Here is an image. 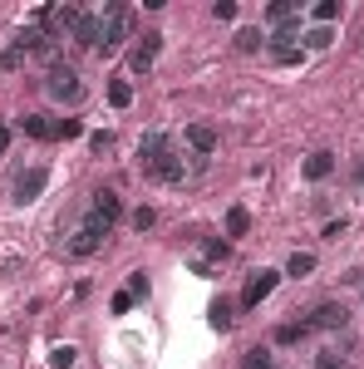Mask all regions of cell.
Here are the masks:
<instances>
[{
    "label": "cell",
    "instance_id": "ac0fdd59",
    "mask_svg": "<svg viewBox=\"0 0 364 369\" xmlns=\"http://www.w3.org/2000/svg\"><path fill=\"white\" fill-rule=\"evenodd\" d=\"M266 20H271V25H290V20H295V5H290V0H275V5H266Z\"/></svg>",
    "mask_w": 364,
    "mask_h": 369
},
{
    "label": "cell",
    "instance_id": "7a4b0ae2",
    "mask_svg": "<svg viewBox=\"0 0 364 369\" xmlns=\"http://www.w3.org/2000/svg\"><path fill=\"white\" fill-rule=\"evenodd\" d=\"M45 89L55 93V98H64V103H74L79 93H84V84H79V69L74 64H50V74H45Z\"/></svg>",
    "mask_w": 364,
    "mask_h": 369
},
{
    "label": "cell",
    "instance_id": "6da1fadb",
    "mask_svg": "<svg viewBox=\"0 0 364 369\" xmlns=\"http://www.w3.org/2000/svg\"><path fill=\"white\" fill-rule=\"evenodd\" d=\"M108 232H113V227H108L103 217H93V212H89V217H84V227L69 237V256H93V251L103 246V237H108Z\"/></svg>",
    "mask_w": 364,
    "mask_h": 369
},
{
    "label": "cell",
    "instance_id": "8fae6325",
    "mask_svg": "<svg viewBox=\"0 0 364 369\" xmlns=\"http://www.w3.org/2000/svg\"><path fill=\"white\" fill-rule=\"evenodd\" d=\"M187 143L197 153H217V128L212 123H187Z\"/></svg>",
    "mask_w": 364,
    "mask_h": 369
},
{
    "label": "cell",
    "instance_id": "7402d4cb",
    "mask_svg": "<svg viewBox=\"0 0 364 369\" xmlns=\"http://www.w3.org/2000/svg\"><path fill=\"white\" fill-rule=\"evenodd\" d=\"M79 133H84L79 118H59V123H55V138H79Z\"/></svg>",
    "mask_w": 364,
    "mask_h": 369
},
{
    "label": "cell",
    "instance_id": "836d02e7",
    "mask_svg": "<svg viewBox=\"0 0 364 369\" xmlns=\"http://www.w3.org/2000/svg\"><path fill=\"white\" fill-rule=\"evenodd\" d=\"M212 15H217V20H232V15H237V5H232V0H217V5H212Z\"/></svg>",
    "mask_w": 364,
    "mask_h": 369
},
{
    "label": "cell",
    "instance_id": "1f68e13d",
    "mask_svg": "<svg viewBox=\"0 0 364 369\" xmlns=\"http://www.w3.org/2000/svg\"><path fill=\"white\" fill-rule=\"evenodd\" d=\"M275 55V64H300V50H295V45H290V50H271Z\"/></svg>",
    "mask_w": 364,
    "mask_h": 369
},
{
    "label": "cell",
    "instance_id": "9a60e30c",
    "mask_svg": "<svg viewBox=\"0 0 364 369\" xmlns=\"http://www.w3.org/2000/svg\"><path fill=\"white\" fill-rule=\"evenodd\" d=\"M246 227H251V212L246 207H232L227 212V237H246Z\"/></svg>",
    "mask_w": 364,
    "mask_h": 369
},
{
    "label": "cell",
    "instance_id": "44dd1931",
    "mask_svg": "<svg viewBox=\"0 0 364 369\" xmlns=\"http://www.w3.org/2000/svg\"><path fill=\"white\" fill-rule=\"evenodd\" d=\"M20 64H25V50H20V45L0 50V69H20Z\"/></svg>",
    "mask_w": 364,
    "mask_h": 369
},
{
    "label": "cell",
    "instance_id": "f546056e",
    "mask_svg": "<svg viewBox=\"0 0 364 369\" xmlns=\"http://www.w3.org/2000/svg\"><path fill=\"white\" fill-rule=\"evenodd\" d=\"M133 227L148 232V227H153V207H138V212H133Z\"/></svg>",
    "mask_w": 364,
    "mask_h": 369
},
{
    "label": "cell",
    "instance_id": "5b68a950",
    "mask_svg": "<svg viewBox=\"0 0 364 369\" xmlns=\"http://www.w3.org/2000/svg\"><path fill=\"white\" fill-rule=\"evenodd\" d=\"M345 320H350V310H345L340 300H320L305 325H310V330H345Z\"/></svg>",
    "mask_w": 364,
    "mask_h": 369
},
{
    "label": "cell",
    "instance_id": "4dcf8cb0",
    "mask_svg": "<svg viewBox=\"0 0 364 369\" xmlns=\"http://www.w3.org/2000/svg\"><path fill=\"white\" fill-rule=\"evenodd\" d=\"M128 310H133V295L118 290V295H113V315H128Z\"/></svg>",
    "mask_w": 364,
    "mask_h": 369
},
{
    "label": "cell",
    "instance_id": "f1b7e54d",
    "mask_svg": "<svg viewBox=\"0 0 364 369\" xmlns=\"http://www.w3.org/2000/svg\"><path fill=\"white\" fill-rule=\"evenodd\" d=\"M305 45H310V50H325V45H330V30H310Z\"/></svg>",
    "mask_w": 364,
    "mask_h": 369
},
{
    "label": "cell",
    "instance_id": "4316f807",
    "mask_svg": "<svg viewBox=\"0 0 364 369\" xmlns=\"http://www.w3.org/2000/svg\"><path fill=\"white\" fill-rule=\"evenodd\" d=\"M315 365H320V369H355L350 360H340V355H330V350H325V355H315Z\"/></svg>",
    "mask_w": 364,
    "mask_h": 369
},
{
    "label": "cell",
    "instance_id": "d6a6232c",
    "mask_svg": "<svg viewBox=\"0 0 364 369\" xmlns=\"http://www.w3.org/2000/svg\"><path fill=\"white\" fill-rule=\"evenodd\" d=\"M89 148H93V153H108V148H113V133H93Z\"/></svg>",
    "mask_w": 364,
    "mask_h": 369
},
{
    "label": "cell",
    "instance_id": "3957f363",
    "mask_svg": "<svg viewBox=\"0 0 364 369\" xmlns=\"http://www.w3.org/2000/svg\"><path fill=\"white\" fill-rule=\"evenodd\" d=\"M128 35V5H103V40H98V50H113L118 40Z\"/></svg>",
    "mask_w": 364,
    "mask_h": 369
},
{
    "label": "cell",
    "instance_id": "2e32d148",
    "mask_svg": "<svg viewBox=\"0 0 364 369\" xmlns=\"http://www.w3.org/2000/svg\"><path fill=\"white\" fill-rule=\"evenodd\" d=\"M108 103H113V108H128V103H133V84H128V79H113V84H108Z\"/></svg>",
    "mask_w": 364,
    "mask_h": 369
},
{
    "label": "cell",
    "instance_id": "e575fe53",
    "mask_svg": "<svg viewBox=\"0 0 364 369\" xmlns=\"http://www.w3.org/2000/svg\"><path fill=\"white\" fill-rule=\"evenodd\" d=\"M5 148H10V128L0 123V153H5Z\"/></svg>",
    "mask_w": 364,
    "mask_h": 369
},
{
    "label": "cell",
    "instance_id": "d6986e66",
    "mask_svg": "<svg viewBox=\"0 0 364 369\" xmlns=\"http://www.w3.org/2000/svg\"><path fill=\"white\" fill-rule=\"evenodd\" d=\"M237 50L241 55H256L261 50V30H237Z\"/></svg>",
    "mask_w": 364,
    "mask_h": 369
},
{
    "label": "cell",
    "instance_id": "83f0119b",
    "mask_svg": "<svg viewBox=\"0 0 364 369\" xmlns=\"http://www.w3.org/2000/svg\"><path fill=\"white\" fill-rule=\"evenodd\" d=\"M128 295H148V276H143V271L128 276Z\"/></svg>",
    "mask_w": 364,
    "mask_h": 369
},
{
    "label": "cell",
    "instance_id": "5bb4252c",
    "mask_svg": "<svg viewBox=\"0 0 364 369\" xmlns=\"http://www.w3.org/2000/svg\"><path fill=\"white\" fill-rule=\"evenodd\" d=\"M20 128H25L30 138H55V123H50V118H40V113H25V118H20Z\"/></svg>",
    "mask_w": 364,
    "mask_h": 369
},
{
    "label": "cell",
    "instance_id": "e0dca14e",
    "mask_svg": "<svg viewBox=\"0 0 364 369\" xmlns=\"http://www.w3.org/2000/svg\"><path fill=\"white\" fill-rule=\"evenodd\" d=\"M310 271H315V256H310V251H295V256L285 261V276H310Z\"/></svg>",
    "mask_w": 364,
    "mask_h": 369
},
{
    "label": "cell",
    "instance_id": "277c9868",
    "mask_svg": "<svg viewBox=\"0 0 364 369\" xmlns=\"http://www.w3.org/2000/svg\"><path fill=\"white\" fill-rule=\"evenodd\" d=\"M275 280H280V271H251V276H246V290H241V310H256V305L275 290Z\"/></svg>",
    "mask_w": 364,
    "mask_h": 369
},
{
    "label": "cell",
    "instance_id": "ffe728a7",
    "mask_svg": "<svg viewBox=\"0 0 364 369\" xmlns=\"http://www.w3.org/2000/svg\"><path fill=\"white\" fill-rule=\"evenodd\" d=\"M310 15H315V20H320V30H325V25H330V20L340 15V5H335V0H320V5H315Z\"/></svg>",
    "mask_w": 364,
    "mask_h": 369
},
{
    "label": "cell",
    "instance_id": "484cf974",
    "mask_svg": "<svg viewBox=\"0 0 364 369\" xmlns=\"http://www.w3.org/2000/svg\"><path fill=\"white\" fill-rule=\"evenodd\" d=\"M241 365H246V369H271V350H251Z\"/></svg>",
    "mask_w": 364,
    "mask_h": 369
},
{
    "label": "cell",
    "instance_id": "d4e9b609",
    "mask_svg": "<svg viewBox=\"0 0 364 369\" xmlns=\"http://www.w3.org/2000/svg\"><path fill=\"white\" fill-rule=\"evenodd\" d=\"M74 360H79V355H74V350H69V345H59V350H55V360H50V365H55V369H74Z\"/></svg>",
    "mask_w": 364,
    "mask_h": 369
},
{
    "label": "cell",
    "instance_id": "52a82bcc",
    "mask_svg": "<svg viewBox=\"0 0 364 369\" xmlns=\"http://www.w3.org/2000/svg\"><path fill=\"white\" fill-rule=\"evenodd\" d=\"M45 183H50V173H45V168L20 173V178H15V202H20V207H25V202H35V197L45 192Z\"/></svg>",
    "mask_w": 364,
    "mask_h": 369
},
{
    "label": "cell",
    "instance_id": "4fadbf2b",
    "mask_svg": "<svg viewBox=\"0 0 364 369\" xmlns=\"http://www.w3.org/2000/svg\"><path fill=\"white\" fill-rule=\"evenodd\" d=\"M153 173H158L163 183H182V178H187V168H182V158H178V153H168V158H163V163H158Z\"/></svg>",
    "mask_w": 364,
    "mask_h": 369
},
{
    "label": "cell",
    "instance_id": "7c38bea8",
    "mask_svg": "<svg viewBox=\"0 0 364 369\" xmlns=\"http://www.w3.org/2000/svg\"><path fill=\"white\" fill-rule=\"evenodd\" d=\"M330 173H335V153H325V148H320V153H310V158H305V178H310V183H325Z\"/></svg>",
    "mask_w": 364,
    "mask_h": 369
},
{
    "label": "cell",
    "instance_id": "30bf717a",
    "mask_svg": "<svg viewBox=\"0 0 364 369\" xmlns=\"http://www.w3.org/2000/svg\"><path fill=\"white\" fill-rule=\"evenodd\" d=\"M69 35H74V45L98 50V40H103V20H98V15H79V25H74Z\"/></svg>",
    "mask_w": 364,
    "mask_h": 369
},
{
    "label": "cell",
    "instance_id": "cb8c5ba5",
    "mask_svg": "<svg viewBox=\"0 0 364 369\" xmlns=\"http://www.w3.org/2000/svg\"><path fill=\"white\" fill-rule=\"evenodd\" d=\"M305 330H310L305 320H300V325H280V330H275V340H280V345H290V340H300Z\"/></svg>",
    "mask_w": 364,
    "mask_h": 369
},
{
    "label": "cell",
    "instance_id": "603a6c76",
    "mask_svg": "<svg viewBox=\"0 0 364 369\" xmlns=\"http://www.w3.org/2000/svg\"><path fill=\"white\" fill-rule=\"evenodd\" d=\"M212 325H217V330H232V305H227V300L212 305Z\"/></svg>",
    "mask_w": 364,
    "mask_h": 369
},
{
    "label": "cell",
    "instance_id": "9c48e42d",
    "mask_svg": "<svg viewBox=\"0 0 364 369\" xmlns=\"http://www.w3.org/2000/svg\"><path fill=\"white\" fill-rule=\"evenodd\" d=\"M89 212H93V217H103V222L113 227V222L123 217V202H118V192H108V187H98V192H93V202H89Z\"/></svg>",
    "mask_w": 364,
    "mask_h": 369
},
{
    "label": "cell",
    "instance_id": "8992f818",
    "mask_svg": "<svg viewBox=\"0 0 364 369\" xmlns=\"http://www.w3.org/2000/svg\"><path fill=\"white\" fill-rule=\"evenodd\" d=\"M168 153H173V138H168V133H143V138H138V158H143L148 168H158Z\"/></svg>",
    "mask_w": 364,
    "mask_h": 369
},
{
    "label": "cell",
    "instance_id": "ba28073f",
    "mask_svg": "<svg viewBox=\"0 0 364 369\" xmlns=\"http://www.w3.org/2000/svg\"><path fill=\"white\" fill-rule=\"evenodd\" d=\"M158 50H163V35H143V45H138L133 59H128V69H133V74H148L153 59H158Z\"/></svg>",
    "mask_w": 364,
    "mask_h": 369
}]
</instances>
